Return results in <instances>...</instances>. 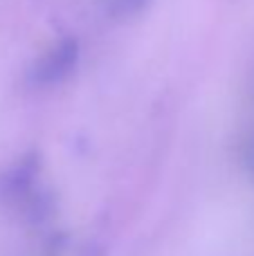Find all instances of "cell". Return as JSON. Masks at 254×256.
Here are the masks:
<instances>
[{
    "label": "cell",
    "mask_w": 254,
    "mask_h": 256,
    "mask_svg": "<svg viewBox=\"0 0 254 256\" xmlns=\"http://www.w3.org/2000/svg\"><path fill=\"white\" fill-rule=\"evenodd\" d=\"M76 43L74 40H63L61 45L52 50V52L45 56L43 61V68L38 70V76H40V84H56L61 81L68 72L74 68V61H76Z\"/></svg>",
    "instance_id": "6da1fadb"
},
{
    "label": "cell",
    "mask_w": 254,
    "mask_h": 256,
    "mask_svg": "<svg viewBox=\"0 0 254 256\" xmlns=\"http://www.w3.org/2000/svg\"><path fill=\"white\" fill-rule=\"evenodd\" d=\"M146 2L148 0H112V12L120 16H130V14H138Z\"/></svg>",
    "instance_id": "7a4b0ae2"
}]
</instances>
